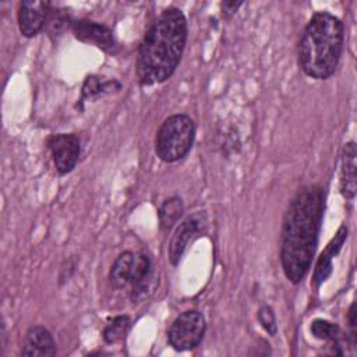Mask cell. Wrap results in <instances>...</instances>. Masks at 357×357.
<instances>
[{
  "label": "cell",
  "instance_id": "13",
  "mask_svg": "<svg viewBox=\"0 0 357 357\" xmlns=\"http://www.w3.org/2000/svg\"><path fill=\"white\" fill-rule=\"evenodd\" d=\"M137 265V252L123 251L109 271V282L114 289H124L131 284Z\"/></svg>",
  "mask_w": 357,
  "mask_h": 357
},
{
  "label": "cell",
  "instance_id": "7",
  "mask_svg": "<svg viewBox=\"0 0 357 357\" xmlns=\"http://www.w3.org/2000/svg\"><path fill=\"white\" fill-rule=\"evenodd\" d=\"M47 146L59 174L64 176L74 170L81 153V144L77 135L64 132L54 134L49 138Z\"/></svg>",
  "mask_w": 357,
  "mask_h": 357
},
{
  "label": "cell",
  "instance_id": "10",
  "mask_svg": "<svg viewBox=\"0 0 357 357\" xmlns=\"http://www.w3.org/2000/svg\"><path fill=\"white\" fill-rule=\"evenodd\" d=\"M57 353L56 342L52 332L42 326H31L24 336L21 356L26 357H53Z\"/></svg>",
  "mask_w": 357,
  "mask_h": 357
},
{
  "label": "cell",
  "instance_id": "6",
  "mask_svg": "<svg viewBox=\"0 0 357 357\" xmlns=\"http://www.w3.org/2000/svg\"><path fill=\"white\" fill-rule=\"evenodd\" d=\"M205 227H206V216L201 211L188 215L184 220L178 223L169 243V259L172 265L176 266L180 262L188 244L201 233H204Z\"/></svg>",
  "mask_w": 357,
  "mask_h": 357
},
{
  "label": "cell",
  "instance_id": "9",
  "mask_svg": "<svg viewBox=\"0 0 357 357\" xmlns=\"http://www.w3.org/2000/svg\"><path fill=\"white\" fill-rule=\"evenodd\" d=\"M71 31L78 40L95 45L105 52H113L116 47L114 35L105 24L91 20H75L71 22Z\"/></svg>",
  "mask_w": 357,
  "mask_h": 357
},
{
  "label": "cell",
  "instance_id": "18",
  "mask_svg": "<svg viewBox=\"0 0 357 357\" xmlns=\"http://www.w3.org/2000/svg\"><path fill=\"white\" fill-rule=\"evenodd\" d=\"M258 322L261 326L268 332V335L275 336L278 332V325H276V317L271 305H262L258 312H257Z\"/></svg>",
  "mask_w": 357,
  "mask_h": 357
},
{
  "label": "cell",
  "instance_id": "1",
  "mask_svg": "<svg viewBox=\"0 0 357 357\" xmlns=\"http://www.w3.org/2000/svg\"><path fill=\"white\" fill-rule=\"evenodd\" d=\"M324 190L303 187L290 201L280 234V264L289 282L300 283L311 268L324 216Z\"/></svg>",
  "mask_w": 357,
  "mask_h": 357
},
{
  "label": "cell",
  "instance_id": "11",
  "mask_svg": "<svg viewBox=\"0 0 357 357\" xmlns=\"http://www.w3.org/2000/svg\"><path fill=\"white\" fill-rule=\"evenodd\" d=\"M347 238V227L342 225L336 234L332 237V240L328 243L326 248L321 252V255L317 259L314 275H312V284L315 287H319L332 273V261L342 250L344 241Z\"/></svg>",
  "mask_w": 357,
  "mask_h": 357
},
{
  "label": "cell",
  "instance_id": "8",
  "mask_svg": "<svg viewBox=\"0 0 357 357\" xmlns=\"http://www.w3.org/2000/svg\"><path fill=\"white\" fill-rule=\"evenodd\" d=\"M52 10L50 1L40 0H24L18 4V28L25 38L36 36L47 22L49 13Z\"/></svg>",
  "mask_w": 357,
  "mask_h": 357
},
{
  "label": "cell",
  "instance_id": "3",
  "mask_svg": "<svg viewBox=\"0 0 357 357\" xmlns=\"http://www.w3.org/2000/svg\"><path fill=\"white\" fill-rule=\"evenodd\" d=\"M344 42V25L328 11L311 15L298 43V64L305 75L328 79L337 68Z\"/></svg>",
  "mask_w": 357,
  "mask_h": 357
},
{
  "label": "cell",
  "instance_id": "15",
  "mask_svg": "<svg viewBox=\"0 0 357 357\" xmlns=\"http://www.w3.org/2000/svg\"><path fill=\"white\" fill-rule=\"evenodd\" d=\"M121 84L116 79H100L98 75H88L82 85V100L100 96L103 93H110L113 91H119Z\"/></svg>",
  "mask_w": 357,
  "mask_h": 357
},
{
  "label": "cell",
  "instance_id": "21",
  "mask_svg": "<svg viewBox=\"0 0 357 357\" xmlns=\"http://www.w3.org/2000/svg\"><path fill=\"white\" fill-rule=\"evenodd\" d=\"M243 4H244L243 1H234V0L223 1V3L220 4V7H222V14H225L226 17H230V15L236 14V11H237Z\"/></svg>",
  "mask_w": 357,
  "mask_h": 357
},
{
  "label": "cell",
  "instance_id": "12",
  "mask_svg": "<svg viewBox=\"0 0 357 357\" xmlns=\"http://www.w3.org/2000/svg\"><path fill=\"white\" fill-rule=\"evenodd\" d=\"M356 142L349 141L343 145L340 155V178H339V190L344 199L353 201L356 197Z\"/></svg>",
  "mask_w": 357,
  "mask_h": 357
},
{
  "label": "cell",
  "instance_id": "17",
  "mask_svg": "<svg viewBox=\"0 0 357 357\" xmlns=\"http://www.w3.org/2000/svg\"><path fill=\"white\" fill-rule=\"evenodd\" d=\"M310 331L314 337L319 340H335L340 336V328L337 324L331 322L328 319H314L310 325Z\"/></svg>",
  "mask_w": 357,
  "mask_h": 357
},
{
  "label": "cell",
  "instance_id": "20",
  "mask_svg": "<svg viewBox=\"0 0 357 357\" xmlns=\"http://www.w3.org/2000/svg\"><path fill=\"white\" fill-rule=\"evenodd\" d=\"M356 303H351L347 312V322L350 328V340L356 344L357 342V319H356Z\"/></svg>",
  "mask_w": 357,
  "mask_h": 357
},
{
  "label": "cell",
  "instance_id": "4",
  "mask_svg": "<svg viewBox=\"0 0 357 357\" xmlns=\"http://www.w3.org/2000/svg\"><path fill=\"white\" fill-rule=\"evenodd\" d=\"M195 139V123L185 113L172 114L163 120L156 131L155 152L156 156L173 163L183 159L192 148Z\"/></svg>",
  "mask_w": 357,
  "mask_h": 357
},
{
  "label": "cell",
  "instance_id": "14",
  "mask_svg": "<svg viewBox=\"0 0 357 357\" xmlns=\"http://www.w3.org/2000/svg\"><path fill=\"white\" fill-rule=\"evenodd\" d=\"M183 211H184V205H183V201L180 197L173 195V197L165 199L158 212L160 229L163 231H169L177 223V220L181 218Z\"/></svg>",
  "mask_w": 357,
  "mask_h": 357
},
{
  "label": "cell",
  "instance_id": "5",
  "mask_svg": "<svg viewBox=\"0 0 357 357\" xmlns=\"http://www.w3.org/2000/svg\"><path fill=\"white\" fill-rule=\"evenodd\" d=\"M206 322L198 310H187L178 314L167 329V342L177 351L192 350L202 342Z\"/></svg>",
  "mask_w": 357,
  "mask_h": 357
},
{
  "label": "cell",
  "instance_id": "16",
  "mask_svg": "<svg viewBox=\"0 0 357 357\" xmlns=\"http://www.w3.org/2000/svg\"><path fill=\"white\" fill-rule=\"evenodd\" d=\"M131 326V319L128 315H117L112 318L103 329V340L109 344L120 342L128 332Z\"/></svg>",
  "mask_w": 357,
  "mask_h": 357
},
{
  "label": "cell",
  "instance_id": "19",
  "mask_svg": "<svg viewBox=\"0 0 357 357\" xmlns=\"http://www.w3.org/2000/svg\"><path fill=\"white\" fill-rule=\"evenodd\" d=\"M67 24H68V17L63 13V10H57V8L50 10L46 25L52 35L61 33L64 31V28L67 26Z\"/></svg>",
  "mask_w": 357,
  "mask_h": 357
},
{
  "label": "cell",
  "instance_id": "2",
  "mask_svg": "<svg viewBox=\"0 0 357 357\" xmlns=\"http://www.w3.org/2000/svg\"><path fill=\"white\" fill-rule=\"evenodd\" d=\"M187 18L177 7L163 10L144 35L137 54V77L142 86L162 84L176 71L187 42Z\"/></svg>",
  "mask_w": 357,
  "mask_h": 357
}]
</instances>
